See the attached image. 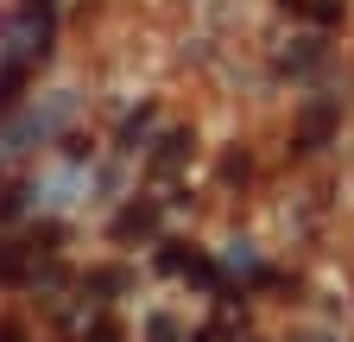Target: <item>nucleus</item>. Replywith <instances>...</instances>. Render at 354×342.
Segmentation results:
<instances>
[{
  "mask_svg": "<svg viewBox=\"0 0 354 342\" xmlns=\"http://www.w3.org/2000/svg\"><path fill=\"white\" fill-rule=\"evenodd\" d=\"M57 45V19L38 13V7H13L0 19V114H13L26 102V82L51 64Z\"/></svg>",
  "mask_w": 354,
  "mask_h": 342,
  "instance_id": "f257e3e1",
  "label": "nucleus"
},
{
  "mask_svg": "<svg viewBox=\"0 0 354 342\" xmlns=\"http://www.w3.org/2000/svg\"><path fill=\"white\" fill-rule=\"evenodd\" d=\"M335 134H342V96H310L304 114H297V140H291V152L310 159V152H323Z\"/></svg>",
  "mask_w": 354,
  "mask_h": 342,
  "instance_id": "f03ea898",
  "label": "nucleus"
},
{
  "mask_svg": "<svg viewBox=\"0 0 354 342\" xmlns=\"http://www.w3.org/2000/svg\"><path fill=\"white\" fill-rule=\"evenodd\" d=\"M190 159H196V127H171L158 140V152L146 159V178H171V171H184Z\"/></svg>",
  "mask_w": 354,
  "mask_h": 342,
  "instance_id": "7ed1b4c3",
  "label": "nucleus"
},
{
  "mask_svg": "<svg viewBox=\"0 0 354 342\" xmlns=\"http://www.w3.org/2000/svg\"><path fill=\"white\" fill-rule=\"evenodd\" d=\"M158 222H165V203L158 197H133L120 216H114V241H152Z\"/></svg>",
  "mask_w": 354,
  "mask_h": 342,
  "instance_id": "20e7f679",
  "label": "nucleus"
},
{
  "mask_svg": "<svg viewBox=\"0 0 354 342\" xmlns=\"http://www.w3.org/2000/svg\"><path fill=\"white\" fill-rule=\"evenodd\" d=\"M32 267H38L32 241H0V285H26Z\"/></svg>",
  "mask_w": 354,
  "mask_h": 342,
  "instance_id": "39448f33",
  "label": "nucleus"
},
{
  "mask_svg": "<svg viewBox=\"0 0 354 342\" xmlns=\"http://www.w3.org/2000/svg\"><path fill=\"white\" fill-rule=\"evenodd\" d=\"M285 13H297V19H317L323 32H335L342 19H348V0H279Z\"/></svg>",
  "mask_w": 354,
  "mask_h": 342,
  "instance_id": "423d86ee",
  "label": "nucleus"
},
{
  "mask_svg": "<svg viewBox=\"0 0 354 342\" xmlns=\"http://www.w3.org/2000/svg\"><path fill=\"white\" fill-rule=\"evenodd\" d=\"M247 178H253V152L228 146V152H221V184H247Z\"/></svg>",
  "mask_w": 354,
  "mask_h": 342,
  "instance_id": "0eeeda50",
  "label": "nucleus"
},
{
  "mask_svg": "<svg viewBox=\"0 0 354 342\" xmlns=\"http://www.w3.org/2000/svg\"><path fill=\"white\" fill-rule=\"evenodd\" d=\"M146 127H152V102H146L140 114H127V120H120V152H140V140H146Z\"/></svg>",
  "mask_w": 354,
  "mask_h": 342,
  "instance_id": "6e6552de",
  "label": "nucleus"
},
{
  "mask_svg": "<svg viewBox=\"0 0 354 342\" xmlns=\"http://www.w3.org/2000/svg\"><path fill=\"white\" fill-rule=\"evenodd\" d=\"M310 64H323V38H297V51L279 57V70H310Z\"/></svg>",
  "mask_w": 354,
  "mask_h": 342,
  "instance_id": "1a4fd4ad",
  "label": "nucleus"
},
{
  "mask_svg": "<svg viewBox=\"0 0 354 342\" xmlns=\"http://www.w3.org/2000/svg\"><path fill=\"white\" fill-rule=\"evenodd\" d=\"M127 285V267H95V273H82V291H120Z\"/></svg>",
  "mask_w": 354,
  "mask_h": 342,
  "instance_id": "9d476101",
  "label": "nucleus"
},
{
  "mask_svg": "<svg viewBox=\"0 0 354 342\" xmlns=\"http://www.w3.org/2000/svg\"><path fill=\"white\" fill-rule=\"evenodd\" d=\"M26 184H0V222H13V216H26Z\"/></svg>",
  "mask_w": 354,
  "mask_h": 342,
  "instance_id": "9b49d317",
  "label": "nucleus"
},
{
  "mask_svg": "<svg viewBox=\"0 0 354 342\" xmlns=\"http://www.w3.org/2000/svg\"><path fill=\"white\" fill-rule=\"evenodd\" d=\"M82 342H127V330H120V317H95Z\"/></svg>",
  "mask_w": 354,
  "mask_h": 342,
  "instance_id": "f8f14e48",
  "label": "nucleus"
},
{
  "mask_svg": "<svg viewBox=\"0 0 354 342\" xmlns=\"http://www.w3.org/2000/svg\"><path fill=\"white\" fill-rule=\"evenodd\" d=\"M0 342H32V336H26V323H19V317H0Z\"/></svg>",
  "mask_w": 354,
  "mask_h": 342,
  "instance_id": "ddd939ff",
  "label": "nucleus"
},
{
  "mask_svg": "<svg viewBox=\"0 0 354 342\" xmlns=\"http://www.w3.org/2000/svg\"><path fill=\"white\" fill-rule=\"evenodd\" d=\"M19 7H38V13H51V7H57V0H19Z\"/></svg>",
  "mask_w": 354,
  "mask_h": 342,
  "instance_id": "4468645a",
  "label": "nucleus"
}]
</instances>
